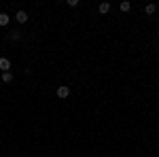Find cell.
Here are the masks:
<instances>
[{
  "mask_svg": "<svg viewBox=\"0 0 159 157\" xmlns=\"http://www.w3.org/2000/svg\"><path fill=\"white\" fill-rule=\"evenodd\" d=\"M55 94H57L60 100H66V98H70V87H68V85H60Z\"/></svg>",
  "mask_w": 159,
  "mask_h": 157,
  "instance_id": "6da1fadb",
  "label": "cell"
},
{
  "mask_svg": "<svg viewBox=\"0 0 159 157\" xmlns=\"http://www.w3.org/2000/svg\"><path fill=\"white\" fill-rule=\"evenodd\" d=\"M0 70L2 72H9L11 70V60L9 58H0Z\"/></svg>",
  "mask_w": 159,
  "mask_h": 157,
  "instance_id": "7a4b0ae2",
  "label": "cell"
},
{
  "mask_svg": "<svg viewBox=\"0 0 159 157\" xmlns=\"http://www.w3.org/2000/svg\"><path fill=\"white\" fill-rule=\"evenodd\" d=\"M15 19H17V24H25V21H28V13L25 11H17Z\"/></svg>",
  "mask_w": 159,
  "mask_h": 157,
  "instance_id": "3957f363",
  "label": "cell"
},
{
  "mask_svg": "<svg viewBox=\"0 0 159 157\" xmlns=\"http://www.w3.org/2000/svg\"><path fill=\"white\" fill-rule=\"evenodd\" d=\"M98 11H100V15H106V13L110 11V2H102L98 7Z\"/></svg>",
  "mask_w": 159,
  "mask_h": 157,
  "instance_id": "277c9868",
  "label": "cell"
},
{
  "mask_svg": "<svg viewBox=\"0 0 159 157\" xmlns=\"http://www.w3.org/2000/svg\"><path fill=\"white\" fill-rule=\"evenodd\" d=\"M9 21H11V17H9V13H0V25L4 28V25H9Z\"/></svg>",
  "mask_w": 159,
  "mask_h": 157,
  "instance_id": "5b68a950",
  "label": "cell"
},
{
  "mask_svg": "<svg viewBox=\"0 0 159 157\" xmlns=\"http://www.w3.org/2000/svg\"><path fill=\"white\" fill-rule=\"evenodd\" d=\"M144 13H147V15H155V13H157V4H147V7H144Z\"/></svg>",
  "mask_w": 159,
  "mask_h": 157,
  "instance_id": "8992f818",
  "label": "cell"
},
{
  "mask_svg": "<svg viewBox=\"0 0 159 157\" xmlns=\"http://www.w3.org/2000/svg\"><path fill=\"white\" fill-rule=\"evenodd\" d=\"M119 9H121V13H127L129 9H132V2H127V0H123L121 4H119Z\"/></svg>",
  "mask_w": 159,
  "mask_h": 157,
  "instance_id": "52a82bcc",
  "label": "cell"
},
{
  "mask_svg": "<svg viewBox=\"0 0 159 157\" xmlns=\"http://www.w3.org/2000/svg\"><path fill=\"white\" fill-rule=\"evenodd\" d=\"M11 81H13L11 70H9V72H2V83H11Z\"/></svg>",
  "mask_w": 159,
  "mask_h": 157,
  "instance_id": "ba28073f",
  "label": "cell"
},
{
  "mask_svg": "<svg viewBox=\"0 0 159 157\" xmlns=\"http://www.w3.org/2000/svg\"><path fill=\"white\" fill-rule=\"evenodd\" d=\"M9 38H11V40H19V32H11V36H9Z\"/></svg>",
  "mask_w": 159,
  "mask_h": 157,
  "instance_id": "9c48e42d",
  "label": "cell"
},
{
  "mask_svg": "<svg viewBox=\"0 0 159 157\" xmlns=\"http://www.w3.org/2000/svg\"><path fill=\"white\" fill-rule=\"evenodd\" d=\"M68 7H72V9H74V7H79V0H68Z\"/></svg>",
  "mask_w": 159,
  "mask_h": 157,
  "instance_id": "30bf717a",
  "label": "cell"
},
{
  "mask_svg": "<svg viewBox=\"0 0 159 157\" xmlns=\"http://www.w3.org/2000/svg\"><path fill=\"white\" fill-rule=\"evenodd\" d=\"M157 38H159V30H157Z\"/></svg>",
  "mask_w": 159,
  "mask_h": 157,
  "instance_id": "8fae6325",
  "label": "cell"
}]
</instances>
